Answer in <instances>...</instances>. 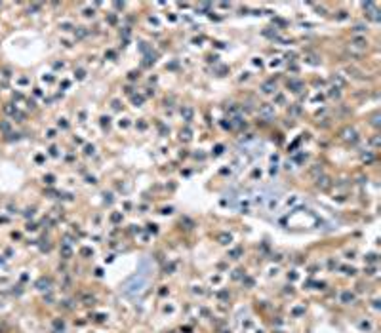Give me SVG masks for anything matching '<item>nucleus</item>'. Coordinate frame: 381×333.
I'll list each match as a JSON object with an SVG mask.
<instances>
[{
    "label": "nucleus",
    "instance_id": "7c9ffc66",
    "mask_svg": "<svg viewBox=\"0 0 381 333\" xmlns=\"http://www.w3.org/2000/svg\"><path fill=\"white\" fill-rule=\"evenodd\" d=\"M221 152H223V145H217V147H216V150H214V154H216V156H219Z\"/></svg>",
    "mask_w": 381,
    "mask_h": 333
},
{
    "label": "nucleus",
    "instance_id": "393cba45",
    "mask_svg": "<svg viewBox=\"0 0 381 333\" xmlns=\"http://www.w3.org/2000/svg\"><path fill=\"white\" fill-rule=\"evenodd\" d=\"M307 61H309L311 65H318V63H320V61H318V59L315 57V55H309V57H307Z\"/></svg>",
    "mask_w": 381,
    "mask_h": 333
},
{
    "label": "nucleus",
    "instance_id": "49530a36",
    "mask_svg": "<svg viewBox=\"0 0 381 333\" xmlns=\"http://www.w3.org/2000/svg\"><path fill=\"white\" fill-rule=\"evenodd\" d=\"M137 126H139V130H145V128H147V124H145V122H139Z\"/></svg>",
    "mask_w": 381,
    "mask_h": 333
},
{
    "label": "nucleus",
    "instance_id": "39448f33",
    "mask_svg": "<svg viewBox=\"0 0 381 333\" xmlns=\"http://www.w3.org/2000/svg\"><path fill=\"white\" fill-rule=\"evenodd\" d=\"M261 90H263V93H274V92H276V84H274V80H267V82H263Z\"/></svg>",
    "mask_w": 381,
    "mask_h": 333
},
{
    "label": "nucleus",
    "instance_id": "f8f14e48",
    "mask_svg": "<svg viewBox=\"0 0 381 333\" xmlns=\"http://www.w3.org/2000/svg\"><path fill=\"white\" fill-rule=\"evenodd\" d=\"M366 38H362V36H354L353 38V46H356V48H364L366 46Z\"/></svg>",
    "mask_w": 381,
    "mask_h": 333
},
{
    "label": "nucleus",
    "instance_id": "cd10ccee",
    "mask_svg": "<svg viewBox=\"0 0 381 333\" xmlns=\"http://www.w3.org/2000/svg\"><path fill=\"white\" fill-rule=\"evenodd\" d=\"M244 284L248 286V287H252V286H253V280L250 278V276H244Z\"/></svg>",
    "mask_w": 381,
    "mask_h": 333
},
{
    "label": "nucleus",
    "instance_id": "e433bc0d",
    "mask_svg": "<svg viewBox=\"0 0 381 333\" xmlns=\"http://www.w3.org/2000/svg\"><path fill=\"white\" fill-rule=\"evenodd\" d=\"M276 103H284V95H282V93L276 95Z\"/></svg>",
    "mask_w": 381,
    "mask_h": 333
},
{
    "label": "nucleus",
    "instance_id": "1a4fd4ad",
    "mask_svg": "<svg viewBox=\"0 0 381 333\" xmlns=\"http://www.w3.org/2000/svg\"><path fill=\"white\" fill-rule=\"evenodd\" d=\"M61 255H63L65 259H71V257H73V249H71L69 244H63V246H61Z\"/></svg>",
    "mask_w": 381,
    "mask_h": 333
},
{
    "label": "nucleus",
    "instance_id": "6e6552de",
    "mask_svg": "<svg viewBox=\"0 0 381 333\" xmlns=\"http://www.w3.org/2000/svg\"><path fill=\"white\" fill-rule=\"evenodd\" d=\"M181 116H183L185 122H190V120H193V109H190V107H183L181 109Z\"/></svg>",
    "mask_w": 381,
    "mask_h": 333
},
{
    "label": "nucleus",
    "instance_id": "ea45409f",
    "mask_svg": "<svg viewBox=\"0 0 381 333\" xmlns=\"http://www.w3.org/2000/svg\"><path fill=\"white\" fill-rule=\"evenodd\" d=\"M105 202L111 204V202H113V196H111V194H105Z\"/></svg>",
    "mask_w": 381,
    "mask_h": 333
},
{
    "label": "nucleus",
    "instance_id": "c03bdc74",
    "mask_svg": "<svg viewBox=\"0 0 381 333\" xmlns=\"http://www.w3.org/2000/svg\"><path fill=\"white\" fill-rule=\"evenodd\" d=\"M172 212H174L172 208H164V209H162V213H172Z\"/></svg>",
    "mask_w": 381,
    "mask_h": 333
},
{
    "label": "nucleus",
    "instance_id": "58836bf2",
    "mask_svg": "<svg viewBox=\"0 0 381 333\" xmlns=\"http://www.w3.org/2000/svg\"><path fill=\"white\" fill-rule=\"evenodd\" d=\"M360 327L362 329H370V324H368V322H360Z\"/></svg>",
    "mask_w": 381,
    "mask_h": 333
},
{
    "label": "nucleus",
    "instance_id": "72a5a7b5",
    "mask_svg": "<svg viewBox=\"0 0 381 333\" xmlns=\"http://www.w3.org/2000/svg\"><path fill=\"white\" fill-rule=\"evenodd\" d=\"M353 31H354V32H364V31H366V29H364V27H362V25H356V27H354V29H353Z\"/></svg>",
    "mask_w": 381,
    "mask_h": 333
},
{
    "label": "nucleus",
    "instance_id": "8fccbe9b",
    "mask_svg": "<svg viewBox=\"0 0 381 333\" xmlns=\"http://www.w3.org/2000/svg\"><path fill=\"white\" fill-rule=\"evenodd\" d=\"M274 333H280V331H274Z\"/></svg>",
    "mask_w": 381,
    "mask_h": 333
},
{
    "label": "nucleus",
    "instance_id": "4be33fe9",
    "mask_svg": "<svg viewBox=\"0 0 381 333\" xmlns=\"http://www.w3.org/2000/svg\"><path fill=\"white\" fill-rule=\"evenodd\" d=\"M111 221H113V223H120V221H122V213H113V215H111Z\"/></svg>",
    "mask_w": 381,
    "mask_h": 333
},
{
    "label": "nucleus",
    "instance_id": "b1692460",
    "mask_svg": "<svg viewBox=\"0 0 381 333\" xmlns=\"http://www.w3.org/2000/svg\"><path fill=\"white\" fill-rule=\"evenodd\" d=\"M341 270H345V274H354L356 272V269H353V266H343Z\"/></svg>",
    "mask_w": 381,
    "mask_h": 333
},
{
    "label": "nucleus",
    "instance_id": "0eeeda50",
    "mask_svg": "<svg viewBox=\"0 0 381 333\" xmlns=\"http://www.w3.org/2000/svg\"><path fill=\"white\" fill-rule=\"evenodd\" d=\"M288 88L292 92H301V88H303V82H299V80H288Z\"/></svg>",
    "mask_w": 381,
    "mask_h": 333
},
{
    "label": "nucleus",
    "instance_id": "2f4dec72",
    "mask_svg": "<svg viewBox=\"0 0 381 333\" xmlns=\"http://www.w3.org/2000/svg\"><path fill=\"white\" fill-rule=\"evenodd\" d=\"M217 297H219V299H229V293H227V291H219Z\"/></svg>",
    "mask_w": 381,
    "mask_h": 333
},
{
    "label": "nucleus",
    "instance_id": "7ed1b4c3",
    "mask_svg": "<svg viewBox=\"0 0 381 333\" xmlns=\"http://www.w3.org/2000/svg\"><path fill=\"white\" fill-rule=\"evenodd\" d=\"M341 139L349 141V143H354V141L358 139L356 130H354V128H343V130H341Z\"/></svg>",
    "mask_w": 381,
    "mask_h": 333
},
{
    "label": "nucleus",
    "instance_id": "ddd939ff",
    "mask_svg": "<svg viewBox=\"0 0 381 333\" xmlns=\"http://www.w3.org/2000/svg\"><path fill=\"white\" fill-rule=\"evenodd\" d=\"M332 82L335 84V88H343V86H345V78H343V76H339V74L332 76Z\"/></svg>",
    "mask_w": 381,
    "mask_h": 333
},
{
    "label": "nucleus",
    "instance_id": "f3484780",
    "mask_svg": "<svg viewBox=\"0 0 381 333\" xmlns=\"http://www.w3.org/2000/svg\"><path fill=\"white\" fill-rule=\"evenodd\" d=\"M132 101H133V105H136V107H139V105L143 103V95H133Z\"/></svg>",
    "mask_w": 381,
    "mask_h": 333
},
{
    "label": "nucleus",
    "instance_id": "bb28decb",
    "mask_svg": "<svg viewBox=\"0 0 381 333\" xmlns=\"http://www.w3.org/2000/svg\"><path fill=\"white\" fill-rule=\"evenodd\" d=\"M330 95H332V97H339V88H335V86H333V88H332V92H330Z\"/></svg>",
    "mask_w": 381,
    "mask_h": 333
},
{
    "label": "nucleus",
    "instance_id": "f704fd0d",
    "mask_svg": "<svg viewBox=\"0 0 381 333\" xmlns=\"http://www.w3.org/2000/svg\"><path fill=\"white\" fill-rule=\"evenodd\" d=\"M80 253H82V255H92L94 251H92V249H90V248H84V249H82Z\"/></svg>",
    "mask_w": 381,
    "mask_h": 333
},
{
    "label": "nucleus",
    "instance_id": "f257e3e1",
    "mask_svg": "<svg viewBox=\"0 0 381 333\" xmlns=\"http://www.w3.org/2000/svg\"><path fill=\"white\" fill-rule=\"evenodd\" d=\"M145 286H147V278H145L141 272H137V274L130 276L128 280H124V284H122V291H124L126 295H136V293H139L143 290Z\"/></svg>",
    "mask_w": 381,
    "mask_h": 333
},
{
    "label": "nucleus",
    "instance_id": "c85d7f7f",
    "mask_svg": "<svg viewBox=\"0 0 381 333\" xmlns=\"http://www.w3.org/2000/svg\"><path fill=\"white\" fill-rule=\"evenodd\" d=\"M84 301H86V305H94V303H95V299H94V297H90V295H86V297H84Z\"/></svg>",
    "mask_w": 381,
    "mask_h": 333
},
{
    "label": "nucleus",
    "instance_id": "6ab92c4d",
    "mask_svg": "<svg viewBox=\"0 0 381 333\" xmlns=\"http://www.w3.org/2000/svg\"><path fill=\"white\" fill-rule=\"evenodd\" d=\"M181 139L183 141H190V130H183L181 131Z\"/></svg>",
    "mask_w": 381,
    "mask_h": 333
},
{
    "label": "nucleus",
    "instance_id": "a19ab883",
    "mask_svg": "<svg viewBox=\"0 0 381 333\" xmlns=\"http://www.w3.org/2000/svg\"><path fill=\"white\" fill-rule=\"evenodd\" d=\"M113 109L118 110V109H120V103H118V101H113Z\"/></svg>",
    "mask_w": 381,
    "mask_h": 333
},
{
    "label": "nucleus",
    "instance_id": "a211bd4d",
    "mask_svg": "<svg viewBox=\"0 0 381 333\" xmlns=\"http://www.w3.org/2000/svg\"><path fill=\"white\" fill-rule=\"evenodd\" d=\"M240 253H242V249H231V251H229V257H231V259H238Z\"/></svg>",
    "mask_w": 381,
    "mask_h": 333
},
{
    "label": "nucleus",
    "instance_id": "09e8293b",
    "mask_svg": "<svg viewBox=\"0 0 381 333\" xmlns=\"http://www.w3.org/2000/svg\"><path fill=\"white\" fill-rule=\"evenodd\" d=\"M115 8H118V10H120V8H124V4H122V2H115Z\"/></svg>",
    "mask_w": 381,
    "mask_h": 333
},
{
    "label": "nucleus",
    "instance_id": "37998d69",
    "mask_svg": "<svg viewBox=\"0 0 381 333\" xmlns=\"http://www.w3.org/2000/svg\"><path fill=\"white\" fill-rule=\"evenodd\" d=\"M101 124H103V126H109V118L103 116V118H101Z\"/></svg>",
    "mask_w": 381,
    "mask_h": 333
},
{
    "label": "nucleus",
    "instance_id": "9d476101",
    "mask_svg": "<svg viewBox=\"0 0 381 333\" xmlns=\"http://www.w3.org/2000/svg\"><path fill=\"white\" fill-rule=\"evenodd\" d=\"M311 175L315 177V179H318V177L322 175V166H320V164H315V166H311Z\"/></svg>",
    "mask_w": 381,
    "mask_h": 333
},
{
    "label": "nucleus",
    "instance_id": "20e7f679",
    "mask_svg": "<svg viewBox=\"0 0 381 333\" xmlns=\"http://www.w3.org/2000/svg\"><path fill=\"white\" fill-rule=\"evenodd\" d=\"M330 185H332V179H330V177H326V175H320L318 179H316V187H318V188H322V191L330 188Z\"/></svg>",
    "mask_w": 381,
    "mask_h": 333
},
{
    "label": "nucleus",
    "instance_id": "412c9836",
    "mask_svg": "<svg viewBox=\"0 0 381 333\" xmlns=\"http://www.w3.org/2000/svg\"><path fill=\"white\" fill-rule=\"evenodd\" d=\"M370 143H372L374 147H379V145H381V139H379V135H374L372 139H370Z\"/></svg>",
    "mask_w": 381,
    "mask_h": 333
},
{
    "label": "nucleus",
    "instance_id": "f03ea898",
    "mask_svg": "<svg viewBox=\"0 0 381 333\" xmlns=\"http://www.w3.org/2000/svg\"><path fill=\"white\" fill-rule=\"evenodd\" d=\"M259 116L261 118H265V120H271V118H274V105H271V103H265V105H261L259 107Z\"/></svg>",
    "mask_w": 381,
    "mask_h": 333
},
{
    "label": "nucleus",
    "instance_id": "4468645a",
    "mask_svg": "<svg viewBox=\"0 0 381 333\" xmlns=\"http://www.w3.org/2000/svg\"><path fill=\"white\" fill-rule=\"evenodd\" d=\"M227 113H229V116H232V118H237V116L240 114V107H237V105H231V107L227 109Z\"/></svg>",
    "mask_w": 381,
    "mask_h": 333
},
{
    "label": "nucleus",
    "instance_id": "423d86ee",
    "mask_svg": "<svg viewBox=\"0 0 381 333\" xmlns=\"http://www.w3.org/2000/svg\"><path fill=\"white\" fill-rule=\"evenodd\" d=\"M354 293L353 291H343L341 293V303H345V305H351V303H354Z\"/></svg>",
    "mask_w": 381,
    "mask_h": 333
},
{
    "label": "nucleus",
    "instance_id": "aec40b11",
    "mask_svg": "<svg viewBox=\"0 0 381 333\" xmlns=\"http://www.w3.org/2000/svg\"><path fill=\"white\" fill-rule=\"evenodd\" d=\"M48 286H50V282H48V280H44V278H42V280L38 282V290H48Z\"/></svg>",
    "mask_w": 381,
    "mask_h": 333
},
{
    "label": "nucleus",
    "instance_id": "c9c22d12",
    "mask_svg": "<svg viewBox=\"0 0 381 333\" xmlns=\"http://www.w3.org/2000/svg\"><path fill=\"white\" fill-rule=\"evenodd\" d=\"M76 35H78V36H86V31H84V29L80 27V29H78V31H76Z\"/></svg>",
    "mask_w": 381,
    "mask_h": 333
},
{
    "label": "nucleus",
    "instance_id": "c756f323",
    "mask_svg": "<svg viewBox=\"0 0 381 333\" xmlns=\"http://www.w3.org/2000/svg\"><path fill=\"white\" fill-rule=\"evenodd\" d=\"M242 274H244L242 269H237V270H234V274H232V278H242Z\"/></svg>",
    "mask_w": 381,
    "mask_h": 333
},
{
    "label": "nucleus",
    "instance_id": "79ce46f5",
    "mask_svg": "<svg viewBox=\"0 0 381 333\" xmlns=\"http://www.w3.org/2000/svg\"><path fill=\"white\" fill-rule=\"evenodd\" d=\"M149 227V232H156V225H147Z\"/></svg>",
    "mask_w": 381,
    "mask_h": 333
},
{
    "label": "nucleus",
    "instance_id": "5701e85b",
    "mask_svg": "<svg viewBox=\"0 0 381 333\" xmlns=\"http://www.w3.org/2000/svg\"><path fill=\"white\" fill-rule=\"evenodd\" d=\"M174 269H175V265H174V263H170V265H166V266H164V272H166V274H172V272H174Z\"/></svg>",
    "mask_w": 381,
    "mask_h": 333
},
{
    "label": "nucleus",
    "instance_id": "a878e982",
    "mask_svg": "<svg viewBox=\"0 0 381 333\" xmlns=\"http://www.w3.org/2000/svg\"><path fill=\"white\" fill-rule=\"evenodd\" d=\"M372 126H375V128L379 126V114H374V116H372Z\"/></svg>",
    "mask_w": 381,
    "mask_h": 333
},
{
    "label": "nucleus",
    "instance_id": "473e14b6",
    "mask_svg": "<svg viewBox=\"0 0 381 333\" xmlns=\"http://www.w3.org/2000/svg\"><path fill=\"white\" fill-rule=\"evenodd\" d=\"M366 274H368V276H374V274H375V269H374V266H370V269H366Z\"/></svg>",
    "mask_w": 381,
    "mask_h": 333
},
{
    "label": "nucleus",
    "instance_id": "a18cd8bd",
    "mask_svg": "<svg viewBox=\"0 0 381 333\" xmlns=\"http://www.w3.org/2000/svg\"><path fill=\"white\" fill-rule=\"evenodd\" d=\"M84 15H88V17H90V15H94V10H86Z\"/></svg>",
    "mask_w": 381,
    "mask_h": 333
},
{
    "label": "nucleus",
    "instance_id": "de8ad7c7",
    "mask_svg": "<svg viewBox=\"0 0 381 333\" xmlns=\"http://www.w3.org/2000/svg\"><path fill=\"white\" fill-rule=\"evenodd\" d=\"M105 320V314H97V322H103Z\"/></svg>",
    "mask_w": 381,
    "mask_h": 333
},
{
    "label": "nucleus",
    "instance_id": "4c0bfd02",
    "mask_svg": "<svg viewBox=\"0 0 381 333\" xmlns=\"http://www.w3.org/2000/svg\"><path fill=\"white\" fill-rule=\"evenodd\" d=\"M295 278H297V274H295V272H290V274H288V280H292V282H294Z\"/></svg>",
    "mask_w": 381,
    "mask_h": 333
},
{
    "label": "nucleus",
    "instance_id": "dca6fc26",
    "mask_svg": "<svg viewBox=\"0 0 381 333\" xmlns=\"http://www.w3.org/2000/svg\"><path fill=\"white\" fill-rule=\"evenodd\" d=\"M292 314L294 316H301V314H305V306H295L294 310H292Z\"/></svg>",
    "mask_w": 381,
    "mask_h": 333
},
{
    "label": "nucleus",
    "instance_id": "2eb2a0df",
    "mask_svg": "<svg viewBox=\"0 0 381 333\" xmlns=\"http://www.w3.org/2000/svg\"><path fill=\"white\" fill-rule=\"evenodd\" d=\"M364 259H366V263H377V255L375 253H368Z\"/></svg>",
    "mask_w": 381,
    "mask_h": 333
},
{
    "label": "nucleus",
    "instance_id": "9b49d317",
    "mask_svg": "<svg viewBox=\"0 0 381 333\" xmlns=\"http://www.w3.org/2000/svg\"><path fill=\"white\" fill-rule=\"evenodd\" d=\"M232 240V236L229 234V232H221V234H217V242L219 244H229Z\"/></svg>",
    "mask_w": 381,
    "mask_h": 333
}]
</instances>
